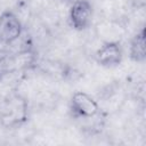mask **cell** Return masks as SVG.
<instances>
[{
  "label": "cell",
  "mask_w": 146,
  "mask_h": 146,
  "mask_svg": "<svg viewBox=\"0 0 146 146\" xmlns=\"http://www.w3.org/2000/svg\"><path fill=\"white\" fill-rule=\"evenodd\" d=\"M121 49L114 41H106L96 54L97 62L103 66H115L121 62Z\"/></svg>",
  "instance_id": "4"
},
{
  "label": "cell",
  "mask_w": 146,
  "mask_h": 146,
  "mask_svg": "<svg viewBox=\"0 0 146 146\" xmlns=\"http://www.w3.org/2000/svg\"><path fill=\"white\" fill-rule=\"evenodd\" d=\"M22 32V25L15 14L5 11L0 15V42L11 43Z\"/></svg>",
  "instance_id": "1"
},
{
  "label": "cell",
  "mask_w": 146,
  "mask_h": 146,
  "mask_svg": "<svg viewBox=\"0 0 146 146\" xmlns=\"http://www.w3.org/2000/svg\"><path fill=\"white\" fill-rule=\"evenodd\" d=\"M92 8L87 0H78L73 3L70 11L71 24L76 30H84L91 23Z\"/></svg>",
  "instance_id": "2"
},
{
  "label": "cell",
  "mask_w": 146,
  "mask_h": 146,
  "mask_svg": "<svg viewBox=\"0 0 146 146\" xmlns=\"http://www.w3.org/2000/svg\"><path fill=\"white\" fill-rule=\"evenodd\" d=\"M72 108L80 116L91 117L98 112L96 100L84 92H75L72 97Z\"/></svg>",
  "instance_id": "3"
},
{
  "label": "cell",
  "mask_w": 146,
  "mask_h": 146,
  "mask_svg": "<svg viewBox=\"0 0 146 146\" xmlns=\"http://www.w3.org/2000/svg\"><path fill=\"white\" fill-rule=\"evenodd\" d=\"M130 56L136 62H141L145 59V32L144 29L140 30L139 33L136 34L131 42L130 47Z\"/></svg>",
  "instance_id": "5"
}]
</instances>
